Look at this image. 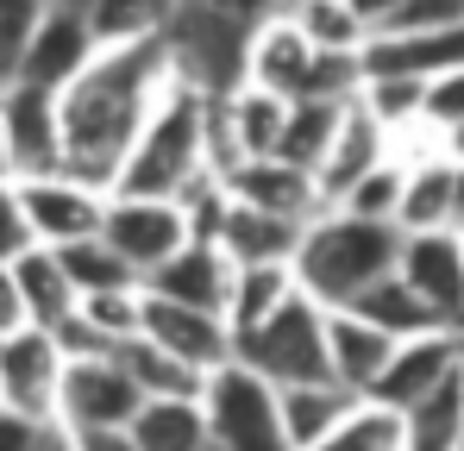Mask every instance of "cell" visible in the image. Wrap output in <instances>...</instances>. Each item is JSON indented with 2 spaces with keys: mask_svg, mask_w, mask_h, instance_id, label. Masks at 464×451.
<instances>
[{
  "mask_svg": "<svg viewBox=\"0 0 464 451\" xmlns=\"http://www.w3.org/2000/svg\"><path fill=\"white\" fill-rule=\"evenodd\" d=\"M176 82L169 44L145 38V44H107L88 57V70L57 94V132H63V169L82 188L113 195L120 163L139 139V126L151 120L163 88Z\"/></svg>",
  "mask_w": 464,
  "mask_h": 451,
  "instance_id": "cell-1",
  "label": "cell"
},
{
  "mask_svg": "<svg viewBox=\"0 0 464 451\" xmlns=\"http://www.w3.org/2000/svg\"><path fill=\"white\" fill-rule=\"evenodd\" d=\"M201 176H214V94L188 88L182 75L163 88L151 120L139 126V139L120 163L113 195L132 201H182Z\"/></svg>",
  "mask_w": 464,
  "mask_h": 451,
  "instance_id": "cell-2",
  "label": "cell"
},
{
  "mask_svg": "<svg viewBox=\"0 0 464 451\" xmlns=\"http://www.w3.org/2000/svg\"><path fill=\"white\" fill-rule=\"evenodd\" d=\"M395 251H401V232L395 226H371L352 220V214H314L295 257H289V276H295V295H308L314 307L339 313L364 289H377L383 276H395Z\"/></svg>",
  "mask_w": 464,
  "mask_h": 451,
  "instance_id": "cell-3",
  "label": "cell"
},
{
  "mask_svg": "<svg viewBox=\"0 0 464 451\" xmlns=\"http://www.w3.org/2000/svg\"><path fill=\"white\" fill-rule=\"evenodd\" d=\"M232 364L264 376L270 389L333 382V370H326V307H314L308 295H289L257 332L232 339Z\"/></svg>",
  "mask_w": 464,
  "mask_h": 451,
  "instance_id": "cell-4",
  "label": "cell"
},
{
  "mask_svg": "<svg viewBox=\"0 0 464 451\" xmlns=\"http://www.w3.org/2000/svg\"><path fill=\"white\" fill-rule=\"evenodd\" d=\"M201 420H208V446L220 451H289L283 446V420H276V389L245 364L208 376L201 389Z\"/></svg>",
  "mask_w": 464,
  "mask_h": 451,
  "instance_id": "cell-5",
  "label": "cell"
},
{
  "mask_svg": "<svg viewBox=\"0 0 464 451\" xmlns=\"http://www.w3.org/2000/svg\"><path fill=\"white\" fill-rule=\"evenodd\" d=\"M139 389L126 382L120 358H63V382H57V414L51 427L63 433H126L139 414Z\"/></svg>",
  "mask_w": 464,
  "mask_h": 451,
  "instance_id": "cell-6",
  "label": "cell"
},
{
  "mask_svg": "<svg viewBox=\"0 0 464 451\" xmlns=\"http://www.w3.org/2000/svg\"><path fill=\"white\" fill-rule=\"evenodd\" d=\"M101 245L139 276L151 283L157 270L188 245V220L176 201H132V195H107V214H101Z\"/></svg>",
  "mask_w": 464,
  "mask_h": 451,
  "instance_id": "cell-7",
  "label": "cell"
},
{
  "mask_svg": "<svg viewBox=\"0 0 464 451\" xmlns=\"http://www.w3.org/2000/svg\"><path fill=\"white\" fill-rule=\"evenodd\" d=\"M0 132H6V176L38 182L63 169V132H57V94L44 88H0Z\"/></svg>",
  "mask_w": 464,
  "mask_h": 451,
  "instance_id": "cell-8",
  "label": "cell"
},
{
  "mask_svg": "<svg viewBox=\"0 0 464 451\" xmlns=\"http://www.w3.org/2000/svg\"><path fill=\"white\" fill-rule=\"evenodd\" d=\"M139 339L169 351L176 364H188L195 376H214L232 364V332L220 313H195V307H176V301H157L139 289Z\"/></svg>",
  "mask_w": 464,
  "mask_h": 451,
  "instance_id": "cell-9",
  "label": "cell"
},
{
  "mask_svg": "<svg viewBox=\"0 0 464 451\" xmlns=\"http://www.w3.org/2000/svg\"><path fill=\"white\" fill-rule=\"evenodd\" d=\"M464 364V339L459 332H427V339H408V345H395L389 351L383 376H377V389L364 395L371 408H383V414H408L414 401H427L433 389H446Z\"/></svg>",
  "mask_w": 464,
  "mask_h": 451,
  "instance_id": "cell-10",
  "label": "cell"
},
{
  "mask_svg": "<svg viewBox=\"0 0 464 451\" xmlns=\"http://www.w3.org/2000/svg\"><path fill=\"white\" fill-rule=\"evenodd\" d=\"M57 382H63V351L51 332L19 326L0 339V408L25 414V420H51L57 414Z\"/></svg>",
  "mask_w": 464,
  "mask_h": 451,
  "instance_id": "cell-11",
  "label": "cell"
},
{
  "mask_svg": "<svg viewBox=\"0 0 464 451\" xmlns=\"http://www.w3.org/2000/svg\"><path fill=\"white\" fill-rule=\"evenodd\" d=\"M19 207H25L38 251H63V245H82V238H101L107 195L82 188L70 176H38V182H19Z\"/></svg>",
  "mask_w": 464,
  "mask_h": 451,
  "instance_id": "cell-12",
  "label": "cell"
},
{
  "mask_svg": "<svg viewBox=\"0 0 464 451\" xmlns=\"http://www.w3.org/2000/svg\"><path fill=\"white\" fill-rule=\"evenodd\" d=\"M395 276L427 301L452 332L464 326V251L459 232H408L395 251Z\"/></svg>",
  "mask_w": 464,
  "mask_h": 451,
  "instance_id": "cell-13",
  "label": "cell"
},
{
  "mask_svg": "<svg viewBox=\"0 0 464 451\" xmlns=\"http://www.w3.org/2000/svg\"><path fill=\"white\" fill-rule=\"evenodd\" d=\"M94 51H101V44H94V32H88V19H82V13L44 6V19H38L32 44H25L19 82H25V88H44V94H63V88L88 70V57H94Z\"/></svg>",
  "mask_w": 464,
  "mask_h": 451,
  "instance_id": "cell-14",
  "label": "cell"
},
{
  "mask_svg": "<svg viewBox=\"0 0 464 451\" xmlns=\"http://www.w3.org/2000/svg\"><path fill=\"white\" fill-rule=\"evenodd\" d=\"M220 188H227V201H238V207H257V214H276V220H295V226H308L314 214H326L314 176L289 169V163H276V157L232 163L227 176H220Z\"/></svg>",
  "mask_w": 464,
  "mask_h": 451,
  "instance_id": "cell-15",
  "label": "cell"
},
{
  "mask_svg": "<svg viewBox=\"0 0 464 451\" xmlns=\"http://www.w3.org/2000/svg\"><path fill=\"white\" fill-rule=\"evenodd\" d=\"M389 163V132L358 107V94L345 101V113H339V126H333V145L320 157V169H314V188H320V207H333L352 182H364L371 169H383Z\"/></svg>",
  "mask_w": 464,
  "mask_h": 451,
  "instance_id": "cell-16",
  "label": "cell"
},
{
  "mask_svg": "<svg viewBox=\"0 0 464 451\" xmlns=\"http://www.w3.org/2000/svg\"><path fill=\"white\" fill-rule=\"evenodd\" d=\"M395 157V150H389ZM401 163V207H395V232H452V150L446 145H427V150H408L395 157Z\"/></svg>",
  "mask_w": 464,
  "mask_h": 451,
  "instance_id": "cell-17",
  "label": "cell"
},
{
  "mask_svg": "<svg viewBox=\"0 0 464 451\" xmlns=\"http://www.w3.org/2000/svg\"><path fill=\"white\" fill-rule=\"evenodd\" d=\"M464 70V25L459 32H420V38H364L358 51V82L364 75H395V82H433V75Z\"/></svg>",
  "mask_w": 464,
  "mask_h": 451,
  "instance_id": "cell-18",
  "label": "cell"
},
{
  "mask_svg": "<svg viewBox=\"0 0 464 451\" xmlns=\"http://www.w3.org/2000/svg\"><path fill=\"white\" fill-rule=\"evenodd\" d=\"M227 289H232V264H227L220 245H182L151 283H145V295L195 307V313H227Z\"/></svg>",
  "mask_w": 464,
  "mask_h": 451,
  "instance_id": "cell-19",
  "label": "cell"
},
{
  "mask_svg": "<svg viewBox=\"0 0 464 451\" xmlns=\"http://www.w3.org/2000/svg\"><path fill=\"white\" fill-rule=\"evenodd\" d=\"M389 351H395V339H383L377 326H364L358 313H326V370H333V382L345 389V395H371L377 389V376H383Z\"/></svg>",
  "mask_w": 464,
  "mask_h": 451,
  "instance_id": "cell-20",
  "label": "cell"
},
{
  "mask_svg": "<svg viewBox=\"0 0 464 451\" xmlns=\"http://www.w3.org/2000/svg\"><path fill=\"white\" fill-rule=\"evenodd\" d=\"M302 232H308V226L227 201V220H220V232H214V245L227 251L232 270H251V264H289V257H295V245H302Z\"/></svg>",
  "mask_w": 464,
  "mask_h": 451,
  "instance_id": "cell-21",
  "label": "cell"
},
{
  "mask_svg": "<svg viewBox=\"0 0 464 451\" xmlns=\"http://www.w3.org/2000/svg\"><path fill=\"white\" fill-rule=\"evenodd\" d=\"M358 408V395H345L339 382H308V389H276V420H283V446L314 451L345 414Z\"/></svg>",
  "mask_w": 464,
  "mask_h": 451,
  "instance_id": "cell-22",
  "label": "cell"
},
{
  "mask_svg": "<svg viewBox=\"0 0 464 451\" xmlns=\"http://www.w3.org/2000/svg\"><path fill=\"white\" fill-rule=\"evenodd\" d=\"M13 270V289H19V307H25V326H38V332H57L70 313H76V289H70V276L57 270V251H25V257H13L6 264Z\"/></svg>",
  "mask_w": 464,
  "mask_h": 451,
  "instance_id": "cell-23",
  "label": "cell"
},
{
  "mask_svg": "<svg viewBox=\"0 0 464 451\" xmlns=\"http://www.w3.org/2000/svg\"><path fill=\"white\" fill-rule=\"evenodd\" d=\"M345 313H358L364 326H377V332H383V339H395V345H408V339H427V332H452V326H446V320H440L427 301L414 295L401 276H383L377 289H364V295L352 301Z\"/></svg>",
  "mask_w": 464,
  "mask_h": 451,
  "instance_id": "cell-24",
  "label": "cell"
},
{
  "mask_svg": "<svg viewBox=\"0 0 464 451\" xmlns=\"http://www.w3.org/2000/svg\"><path fill=\"white\" fill-rule=\"evenodd\" d=\"M295 295V276H289V264H251V270H232V289H227V332L232 339H245V332H257L283 301Z\"/></svg>",
  "mask_w": 464,
  "mask_h": 451,
  "instance_id": "cell-25",
  "label": "cell"
},
{
  "mask_svg": "<svg viewBox=\"0 0 464 451\" xmlns=\"http://www.w3.org/2000/svg\"><path fill=\"white\" fill-rule=\"evenodd\" d=\"M113 358H120L126 382L139 389V401H201V389H208V376H195L188 364H176L169 351H157V345H145V339L120 345Z\"/></svg>",
  "mask_w": 464,
  "mask_h": 451,
  "instance_id": "cell-26",
  "label": "cell"
},
{
  "mask_svg": "<svg viewBox=\"0 0 464 451\" xmlns=\"http://www.w3.org/2000/svg\"><path fill=\"white\" fill-rule=\"evenodd\" d=\"M126 439L139 451H201L208 446V420L201 401H145L126 427Z\"/></svg>",
  "mask_w": 464,
  "mask_h": 451,
  "instance_id": "cell-27",
  "label": "cell"
},
{
  "mask_svg": "<svg viewBox=\"0 0 464 451\" xmlns=\"http://www.w3.org/2000/svg\"><path fill=\"white\" fill-rule=\"evenodd\" d=\"M339 113H345V101H289V120H283V139H276V163L314 176L326 145H333Z\"/></svg>",
  "mask_w": 464,
  "mask_h": 451,
  "instance_id": "cell-28",
  "label": "cell"
},
{
  "mask_svg": "<svg viewBox=\"0 0 464 451\" xmlns=\"http://www.w3.org/2000/svg\"><path fill=\"white\" fill-rule=\"evenodd\" d=\"M401 420V451H459L464 439V395H459V376L446 389H433L427 401H414Z\"/></svg>",
  "mask_w": 464,
  "mask_h": 451,
  "instance_id": "cell-29",
  "label": "cell"
},
{
  "mask_svg": "<svg viewBox=\"0 0 464 451\" xmlns=\"http://www.w3.org/2000/svg\"><path fill=\"white\" fill-rule=\"evenodd\" d=\"M289 25L308 38L320 57H358L364 51V25L352 19L345 0H289Z\"/></svg>",
  "mask_w": 464,
  "mask_h": 451,
  "instance_id": "cell-30",
  "label": "cell"
},
{
  "mask_svg": "<svg viewBox=\"0 0 464 451\" xmlns=\"http://www.w3.org/2000/svg\"><path fill=\"white\" fill-rule=\"evenodd\" d=\"M57 270L70 276V289H76V301L88 295H126V289H145L101 238H82V245H63L57 251Z\"/></svg>",
  "mask_w": 464,
  "mask_h": 451,
  "instance_id": "cell-31",
  "label": "cell"
},
{
  "mask_svg": "<svg viewBox=\"0 0 464 451\" xmlns=\"http://www.w3.org/2000/svg\"><path fill=\"white\" fill-rule=\"evenodd\" d=\"M169 25V0H94L88 6V32L94 44H145V38H163Z\"/></svg>",
  "mask_w": 464,
  "mask_h": 451,
  "instance_id": "cell-32",
  "label": "cell"
},
{
  "mask_svg": "<svg viewBox=\"0 0 464 451\" xmlns=\"http://www.w3.org/2000/svg\"><path fill=\"white\" fill-rule=\"evenodd\" d=\"M314 451H401V420L383 414V408H371V401H358Z\"/></svg>",
  "mask_w": 464,
  "mask_h": 451,
  "instance_id": "cell-33",
  "label": "cell"
},
{
  "mask_svg": "<svg viewBox=\"0 0 464 451\" xmlns=\"http://www.w3.org/2000/svg\"><path fill=\"white\" fill-rule=\"evenodd\" d=\"M395 207H401V163L395 157L333 201V214H352V220H371V226H395Z\"/></svg>",
  "mask_w": 464,
  "mask_h": 451,
  "instance_id": "cell-34",
  "label": "cell"
},
{
  "mask_svg": "<svg viewBox=\"0 0 464 451\" xmlns=\"http://www.w3.org/2000/svg\"><path fill=\"white\" fill-rule=\"evenodd\" d=\"M51 0H0V88L19 82V63H25V44L38 32Z\"/></svg>",
  "mask_w": 464,
  "mask_h": 451,
  "instance_id": "cell-35",
  "label": "cell"
},
{
  "mask_svg": "<svg viewBox=\"0 0 464 451\" xmlns=\"http://www.w3.org/2000/svg\"><path fill=\"white\" fill-rule=\"evenodd\" d=\"M459 126H464V70L433 75V82L420 88V132H433V139L446 145Z\"/></svg>",
  "mask_w": 464,
  "mask_h": 451,
  "instance_id": "cell-36",
  "label": "cell"
},
{
  "mask_svg": "<svg viewBox=\"0 0 464 451\" xmlns=\"http://www.w3.org/2000/svg\"><path fill=\"white\" fill-rule=\"evenodd\" d=\"M459 25H464V0H401V13L377 38H420V32H459Z\"/></svg>",
  "mask_w": 464,
  "mask_h": 451,
  "instance_id": "cell-37",
  "label": "cell"
},
{
  "mask_svg": "<svg viewBox=\"0 0 464 451\" xmlns=\"http://www.w3.org/2000/svg\"><path fill=\"white\" fill-rule=\"evenodd\" d=\"M25 251H32V226L19 207V182H0V264H13Z\"/></svg>",
  "mask_w": 464,
  "mask_h": 451,
  "instance_id": "cell-38",
  "label": "cell"
},
{
  "mask_svg": "<svg viewBox=\"0 0 464 451\" xmlns=\"http://www.w3.org/2000/svg\"><path fill=\"white\" fill-rule=\"evenodd\" d=\"M44 427L51 420H25V414L0 408V451H38L44 446Z\"/></svg>",
  "mask_w": 464,
  "mask_h": 451,
  "instance_id": "cell-39",
  "label": "cell"
},
{
  "mask_svg": "<svg viewBox=\"0 0 464 451\" xmlns=\"http://www.w3.org/2000/svg\"><path fill=\"white\" fill-rule=\"evenodd\" d=\"M345 6H352V19L364 25V38H377V32H383L389 19L401 13V0H345Z\"/></svg>",
  "mask_w": 464,
  "mask_h": 451,
  "instance_id": "cell-40",
  "label": "cell"
},
{
  "mask_svg": "<svg viewBox=\"0 0 464 451\" xmlns=\"http://www.w3.org/2000/svg\"><path fill=\"white\" fill-rule=\"evenodd\" d=\"M25 326V307H19V289H13V270L0 264V339Z\"/></svg>",
  "mask_w": 464,
  "mask_h": 451,
  "instance_id": "cell-41",
  "label": "cell"
},
{
  "mask_svg": "<svg viewBox=\"0 0 464 451\" xmlns=\"http://www.w3.org/2000/svg\"><path fill=\"white\" fill-rule=\"evenodd\" d=\"M70 446L76 451H139L126 433H70Z\"/></svg>",
  "mask_w": 464,
  "mask_h": 451,
  "instance_id": "cell-42",
  "label": "cell"
},
{
  "mask_svg": "<svg viewBox=\"0 0 464 451\" xmlns=\"http://www.w3.org/2000/svg\"><path fill=\"white\" fill-rule=\"evenodd\" d=\"M459 163V157H452ZM452 232H464V163H459V176H452Z\"/></svg>",
  "mask_w": 464,
  "mask_h": 451,
  "instance_id": "cell-43",
  "label": "cell"
},
{
  "mask_svg": "<svg viewBox=\"0 0 464 451\" xmlns=\"http://www.w3.org/2000/svg\"><path fill=\"white\" fill-rule=\"evenodd\" d=\"M38 451H76V446H70V433H63V427H44V446H38Z\"/></svg>",
  "mask_w": 464,
  "mask_h": 451,
  "instance_id": "cell-44",
  "label": "cell"
},
{
  "mask_svg": "<svg viewBox=\"0 0 464 451\" xmlns=\"http://www.w3.org/2000/svg\"><path fill=\"white\" fill-rule=\"evenodd\" d=\"M51 6H63V13H82V19H88V6H94V0H51Z\"/></svg>",
  "mask_w": 464,
  "mask_h": 451,
  "instance_id": "cell-45",
  "label": "cell"
},
{
  "mask_svg": "<svg viewBox=\"0 0 464 451\" xmlns=\"http://www.w3.org/2000/svg\"><path fill=\"white\" fill-rule=\"evenodd\" d=\"M446 150H452V157H459V163H464V126H459V132H452V139H446Z\"/></svg>",
  "mask_w": 464,
  "mask_h": 451,
  "instance_id": "cell-46",
  "label": "cell"
},
{
  "mask_svg": "<svg viewBox=\"0 0 464 451\" xmlns=\"http://www.w3.org/2000/svg\"><path fill=\"white\" fill-rule=\"evenodd\" d=\"M0 182H13V176H6V132H0Z\"/></svg>",
  "mask_w": 464,
  "mask_h": 451,
  "instance_id": "cell-47",
  "label": "cell"
},
{
  "mask_svg": "<svg viewBox=\"0 0 464 451\" xmlns=\"http://www.w3.org/2000/svg\"><path fill=\"white\" fill-rule=\"evenodd\" d=\"M459 395H464V364H459Z\"/></svg>",
  "mask_w": 464,
  "mask_h": 451,
  "instance_id": "cell-48",
  "label": "cell"
},
{
  "mask_svg": "<svg viewBox=\"0 0 464 451\" xmlns=\"http://www.w3.org/2000/svg\"><path fill=\"white\" fill-rule=\"evenodd\" d=\"M459 251H464V232H459Z\"/></svg>",
  "mask_w": 464,
  "mask_h": 451,
  "instance_id": "cell-49",
  "label": "cell"
},
{
  "mask_svg": "<svg viewBox=\"0 0 464 451\" xmlns=\"http://www.w3.org/2000/svg\"><path fill=\"white\" fill-rule=\"evenodd\" d=\"M201 451H220V446H201Z\"/></svg>",
  "mask_w": 464,
  "mask_h": 451,
  "instance_id": "cell-50",
  "label": "cell"
},
{
  "mask_svg": "<svg viewBox=\"0 0 464 451\" xmlns=\"http://www.w3.org/2000/svg\"><path fill=\"white\" fill-rule=\"evenodd\" d=\"M459 451H464V439H459Z\"/></svg>",
  "mask_w": 464,
  "mask_h": 451,
  "instance_id": "cell-51",
  "label": "cell"
}]
</instances>
